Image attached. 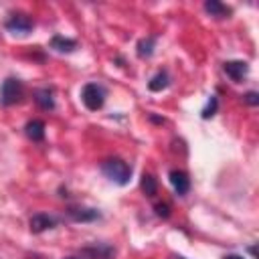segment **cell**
I'll use <instances>...</instances> for the list:
<instances>
[{
  "instance_id": "cell-18",
  "label": "cell",
  "mask_w": 259,
  "mask_h": 259,
  "mask_svg": "<svg viewBox=\"0 0 259 259\" xmlns=\"http://www.w3.org/2000/svg\"><path fill=\"white\" fill-rule=\"evenodd\" d=\"M154 210H156V214L162 217V219L170 217V204H168V202H156V204H154Z\"/></svg>"
},
{
  "instance_id": "cell-22",
  "label": "cell",
  "mask_w": 259,
  "mask_h": 259,
  "mask_svg": "<svg viewBox=\"0 0 259 259\" xmlns=\"http://www.w3.org/2000/svg\"><path fill=\"white\" fill-rule=\"evenodd\" d=\"M170 259H186V257H182V255H170Z\"/></svg>"
},
{
  "instance_id": "cell-17",
  "label": "cell",
  "mask_w": 259,
  "mask_h": 259,
  "mask_svg": "<svg viewBox=\"0 0 259 259\" xmlns=\"http://www.w3.org/2000/svg\"><path fill=\"white\" fill-rule=\"evenodd\" d=\"M217 109H219V99H217L214 95H210V99H208L206 107L200 111V113H202V119H208V117H212V115L217 113Z\"/></svg>"
},
{
  "instance_id": "cell-14",
  "label": "cell",
  "mask_w": 259,
  "mask_h": 259,
  "mask_svg": "<svg viewBox=\"0 0 259 259\" xmlns=\"http://www.w3.org/2000/svg\"><path fill=\"white\" fill-rule=\"evenodd\" d=\"M204 10H206L210 16H214V18H229V14L233 12L227 4H223V2H219V0H206V2H204Z\"/></svg>"
},
{
  "instance_id": "cell-2",
  "label": "cell",
  "mask_w": 259,
  "mask_h": 259,
  "mask_svg": "<svg viewBox=\"0 0 259 259\" xmlns=\"http://www.w3.org/2000/svg\"><path fill=\"white\" fill-rule=\"evenodd\" d=\"M107 97V89L101 83H87L81 89V101L89 111H97L103 107Z\"/></svg>"
},
{
  "instance_id": "cell-9",
  "label": "cell",
  "mask_w": 259,
  "mask_h": 259,
  "mask_svg": "<svg viewBox=\"0 0 259 259\" xmlns=\"http://www.w3.org/2000/svg\"><path fill=\"white\" fill-rule=\"evenodd\" d=\"M79 253H83V255L89 257V259H111V257L115 255V249H113L111 245H101V243H97V245H87V247H83Z\"/></svg>"
},
{
  "instance_id": "cell-10",
  "label": "cell",
  "mask_w": 259,
  "mask_h": 259,
  "mask_svg": "<svg viewBox=\"0 0 259 259\" xmlns=\"http://www.w3.org/2000/svg\"><path fill=\"white\" fill-rule=\"evenodd\" d=\"M49 45L57 53H73V51H77V40L75 38H67L63 34H55Z\"/></svg>"
},
{
  "instance_id": "cell-11",
  "label": "cell",
  "mask_w": 259,
  "mask_h": 259,
  "mask_svg": "<svg viewBox=\"0 0 259 259\" xmlns=\"http://www.w3.org/2000/svg\"><path fill=\"white\" fill-rule=\"evenodd\" d=\"M34 101L40 109L45 111H53L55 109V97H53V89L49 87H40L34 91Z\"/></svg>"
},
{
  "instance_id": "cell-5",
  "label": "cell",
  "mask_w": 259,
  "mask_h": 259,
  "mask_svg": "<svg viewBox=\"0 0 259 259\" xmlns=\"http://www.w3.org/2000/svg\"><path fill=\"white\" fill-rule=\"evenodd\" d=\"M223 71L227 73V77L235 83H241L247 73H249V63L247 61H241V59H233V61H225L223 63Z\"/></svg>"
},
{
  "instance_id": "cell-1",
  "label": "cell",
  "mask_w": 259,
  "mask_h": 259,
  "mask_svg": "<svg viewBox=\"0 0 259 259\" xmlns=\"http://www.w3.org/2000/svg\"><path fill=\"white\" fill-rule=\"evenodd\" d=\"M101 172L105 174V178H109L111 182L125 186L132 178V166L127 162H123L121 158H107L101 162Z\"/></svg>"
},
{
  "instance_id": "cell-19",
  "label": "cell",
  "mask_w": 259,
  "mask_h": 259,
  "mask_svg": "<svg viewBox=\"0 0 259 259\" xmlns=\"http://www.w3.org/2000/svg\"><path fill=\"white\" fill-rule=\"evenodd\" d=\"M243 101L247 103V105H259V93L257 91H247L245 95H243Z\"/></svg>"
},
{
  "instance_id": "cell-6",
  "label": "cell",
  "mask_w": 259,
  "mask_h": 259,
  "mask_svg": "<svg viewBox=\"0 0 259 259\" xmlns=\"http://www.w3.org/2000/svg\"><path fill=\"white\" fill-rule=\"evenodd\" d=\"M28 225H30V231L38 235V233H45L49 229H55L59 225V219L55 214H49V212H36L30 217Z\"/></svg>"
},
{
  "instance_id": "cell-21",
  "label": "cell",
  "mask_w": 259,
  "mask_h": 259,
  "mask_svg": "<svg viewBox=\"0 0 259 259\" xmlns=\"http://www.w3.org/2000/svg\"><path fill=\"white\" fill-rule=\"evenodd\" d=\"M65 259H89V257H85L83 253H77V255H69V257H65Z\"/></svg>"
},
{
  "instance_id": "cell-20",
  "label": "cell",
  "mask_w": 259,
  "mask_h": 259,
  "mask_svg": "<svg viewBox=\"0 0 259 259\" xmlns=\"http://www.w3.org/2000/svg\"><path fill=\"white\" fill-rule=\"evenodd\" d=\"M223 259H245L243 255H237V253H229V255H225Z\"/></svg>"
},
{
  "instance_id": "cell-12",
  "label": "cell",
  "mask_w": 259,
  "mask_h": 259,
  "mask_svg": "<svg viewBox=\"0 0 259 259\" xmlns=\"http://www.w3.org/2000/svg\"><path fill=\"white\" fill-rule=\"evenodd\" d=\"M24 134L32 142H42L45 140V121L42 119H30V121H26Z\"/></svg>"
},
{
  "instance_id": "cell-15",
  "label": "cell",
  "mask_w": 259,
  "mask_h": 259,
  "mask_svg": "<svg viewBox=\"0 0 259 259\" xmlns=\"http://www.w3.org/2000/svg\"><path fill=\"white\" fill-rule=\"evenodd\" d=\"M154 47H156V38L154 36H146V38H140L138 45H136V53L140 59H150L154 55Z\"/></svg>"
},
{
  "instance_id": "cell-4",
  "label": "cell",
  "mask_w": 259,
  "mask_h": 259,
  "mask_svg": "<svg viewBox=\"0 0 259 259\" xmlns=\"http://www.w3.org/2000/svg\"><path fill=\"white\" fill-rule=\"evenodd\" d=\"M32 26H34L32 18H30L28 14H24V12H12V14L4 20V28H6L8 32L20 34V36L28 34V32L32 30Z\"/></svg>"
},
{
  "instance_id": "cell-8",
  "label": "cell",
  "mask_w": 259,
  "mask_h": 259,
  "mask_svg": "<svg viewBox=\"0 0 259 259\" xmlns=\"http://www.w3.org/2000/svg\"><path fill=\"white\" fill-rule=\"evenodd\" d=\"M168 178H170V184H172V188H174V192L178 196H186L188 194V190H190V178H188V174L184 170H170Z\"/></svg>"
},
{
  "instance_id": "cell-7",
  "label": "cell",
  "mask_w": 259,
  "mask_h": 259,
  "mask_svg": "<svg viewBox=\"0 0 259 259\" xmlns=\"http://www.w3.org/2000/svg\"><path fill=\"white\" fill-rule=\"evenodd\" d=\"M67 214L77 221V223H91V221H97L101 214L97 208H91V206H83V204H71L67 208Z\"/></svg>"
},
{
  "instance_id": "cell-3",
  "label": "cell",
  "mask_w": 259,
  "mask_h": 259,
  "mask_svg": "<svg viewBox=\"0 0 259 259\" xmlns=\"http://www.w3.org/2000/svg\"><path fill=\"white\" fill-rule=\"evenodd\" d=\"M24 95V85L20 79L16 77H8L2 81V87H0V103L4 107H10L14 103H18Z\"/></svg>"
},
{
  "instance_id": "cell-13",
  "label": "cell",
  "mask_w": 259,
  "mask_h": 259,
  "mask_svg": "<svg viewBox=\"0 0 259 259\" xmlns=\"http://www.w3.org/2000/svg\"><path fill=\"white\" fill-rule=\"evenodd\" d=\"M168 85H170V75H168V71H166V69H160V71H158V73L148 81V89H150V91H154V93L164 91Z\"/></svg>"
},
{
  "instance_id": "cell-16",
  "label": "cell",
  "mask_w": 259,
  "mask_h": 259,
  "mask_svg": "<svg viewBox=\"0 0 259 259\" xmlns=\"http://www.w3.org/2000/svg\"><path fill=\"white\" fill-rule=\"evenodd\" d=\"M140 186H142L144 194L150 196V198L156 196V192H158V182H156V178L152 174H144L142 180H140Z\"/></svg>"
}]
</instances>
